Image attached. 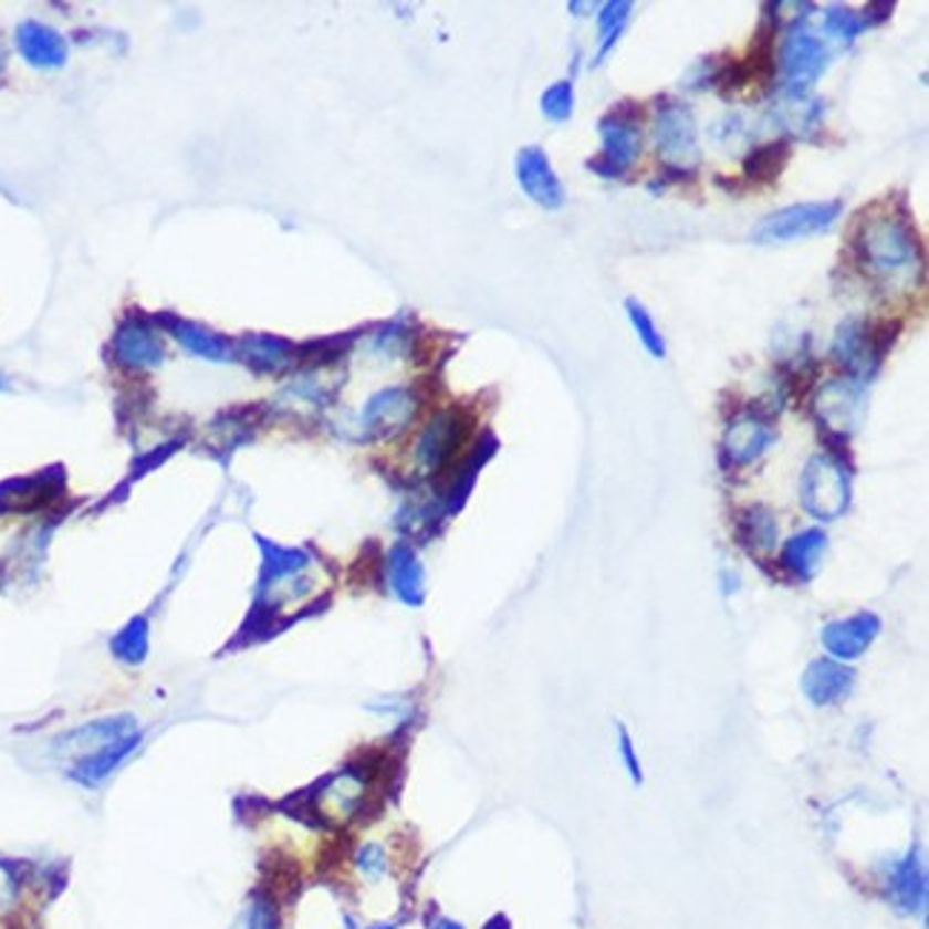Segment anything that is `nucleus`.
<instances>
[{"label":"nucleus","mask_w":929,"mask_h":929,"mask_svg":"<svg viewBox=\"0 0 929 929\" xmlns=\"http://www.w3.org/2000/svg\"><path fill=\"white\" fill-rule=\"evenodd\" d=\"M366 801V775L361 770H344L332 775L321 790L315 792V813L326 824H349L361 813Z\"/></svg>","instance_id":"nucleus-6"},{"label":"nucleus","mask_w":929,"mask_h":929,"mask_svg":"<svg viewBox=\"0 0 929 929\" xmlns=\"http://www.w3.org/2000/svg\"><path fill=\"white\" fill-rule=\"evenodd\" d=\"M640 109L635 104L615 106L609 115L601 121V149L598 158L589 160V169L604 178H618L638 160L640 155Z\"/></svg>","instance_id":"nucleus-3"},{"label":"nucleus","mask_w":929,"mask_h":929,"mask_svg":"<svg viewBox=\"0 0 929 929\" xmlns=\"http://www.w3.org/2000/svg\"><path fill=\"white\" fill-rule=\"evenodd\" d=\"M781 61H784L786 81H790L792 86H806V83H813L815 77L821 75V70H824L826 49L824 43L815 41L813 35H804V32L798 35V32H795V35H790V41L784 43Z\"/></svg>","instance_id":"nucleus-14"},{"label":"nucleus","mask_w":929,"mask_h":929,"mask_svg":"<svg viewBox=\"0 0 929 929\" xmlns=\"http://www.w3.org/2000/svg\"><path fill=\"white\" fill-rule=\"evenodd\" d=\"M824 546L826 537L821 530L801 532V535L786 541L784 552H781V564H784V570H790L792 575H798L801 581L813 578L815 570H818L821 555H824Z\"/></svg>","instance_id":"nucleus-16"},{"label":"nucleus","mask_w":929,"mask_h":929,"mask_svg":"<svg viewBox=\"0 0 929 929\" xmlns=\"http://www.w3.org/2000/svg\"><path fill=\"white\" fill-rule=\"evenodd\" d=\"M247 346H249V352H252V358L269 366L281 364L286 349H290V344H283V341H278V337H252Z\"/></svg>","instance_id":"nucleus-31"},{"label":"nucleus","mask_w":929,"mask_h":929,"mask_svg":"<svg viewBox=\"0 0 929 929\" xmlns=\"http://www.w3.org/2000/svg\"><path fill=\"white\" fill-rule=\"evenodd\" d=\"M790 155L792 149L786 140H772V144L761 146V149H755L750 158L743 160V175L750 180H755V184L775 180L784 173V166L790 164Z\"/></svg>","instance_id":"nucleus-19"},{"label":"nucleus","mask_w":929,"mask_h":929,"mask_svg":"<svg viewBox=\"0 0 929 929\" xmlns=\"http://www.w3.org/2000/svg\"><path fill=\"white\" fill-rule=\"evenodd\" d=\"M738 537L741 544H747L750 550H772L775 546V537H779V523H775V515L764 507H750L743 512L741 521H738Z\"/></svg>","instance_id":"nucleus-20"},{"label":"nucleus","mask_w":929,"mask_h":929,"mask_svg":"<svg viewBox=\"0 0 929 929\" xmlns=\"http://www.w3.org/2000/svg\"><path fill=\"white\" fill-rule=\"evenodd\" d=\"M855 255L875 278L889 283L912 281L918 272V238L907 221L884 215L860 223L855 234Z\"/></svg>","instance_id":"nucleus-1"},{"label":"nucleus","mask_w":929,"mask_h":929,"mask_svg":"<svg viewBox=\"0 0 929 929\" xmlns=\"http://www.w3.org/2000/svg\"><path fill=\"white\" fill-rule=\"evenodd\" d=\"M463 429H467V420L458 413L438 415L418 438V447H415V461H418V467L424 469V472H438V469L452 458L458 443H461Z\"/></svg>","instance_id":"nucleus-9"},{"label":"nucleus","mask_w":929,"mask_h":929,"mask_svg":"<svg viewBox=\"0 0 929 929\" xmlns=\"http://www.w3.org/2000/svg\"><path fill=\"white\" fill-rule=\"evenodd\" d=\"M415 415V398L409 389H384L366 404L364 409V429L369 435H393L404 429Z\"/></svg>","instance_id":"nucleus-12"},{"label":"nucleus","mask_w":929,"mask_h":929,"mask_svg":"<svg viewBox=\"0 0 929 929\" xmlns=\"http://www.w3.org/2000/svg\"><path fill=\"white\" fill-rule=\"evenodd\" d=\"M355 864H358L361 873L369 878V881H380L389 869V858H386V849L380 844H366V847L358 849L355 855Z\"/></svg>","instance_id":"nucleus-28"},{"label":"nucleus","mask_w":929,"mask_h":929,"mask_svg":"<svg viewBox=\"0 0 929 929\" xmlns=\"http://www.w3.org/2000/svg\"><path fill=\"white\" fill-rule=\"evenodd\" d=\"M835 355H838L841 364H849L853 369H867L869 358H873V349H869V341H867V330H860V324L844 326L838 341H835Z\"/></svg>","instance_id":"nucleus-23"},{"label":"nucleus","mask_w":929,"mask_h":929,"mask_svg":"<svg viewBox=\"0 0 929 929\" xmlns=\"http://www.w3.org/2000/svg\"><path fill=\"white\" fill-rule=\"evenodd\" d=\"M180 341L192 352L203 355V358H227V344L223 341L207 335V332L192 330V326H180Z\"/></svg>","instance_id":"nucleus-27"},{"label":"nucleus","mask_w":929,"mask_h":929,"mask_svg":"<svg viewBox=\"0 0 929 929\" xmlns=\"http://www.w3.org/2000/svg\"><path fill=\"white\" fill-rule=\"evenodd\" d=\"M878 629H881V620L869 613H858L847 620L829 624L821 638H824V647L829 649V655H835L841 661H853V658L867 653Z\"/></svg>","instance_id":"nucleus-11"},{"label":"nucleus","mask_w":929,"mask_h":929,"mask_svg":"<svg viewBox=\"0 0 929 929\" xmlns=\"http://www.w3.org/2000/svg\"><path fill=\"white\" fill-rule=\"evenodd\" d=\"M112 653L124 664H132V667L144 664L146 653H149V627H146V620L135 618L124 633H117V638L112 640Z\"/></svg>","instance_id":"nucleus-22"},{"label":"nucleus","mask_w":929,"mask_h":929,"mask_svg":"<svg viewBox=\"0 0 929 929\" xmlns=\"http://www.w3.org/2000/svg\"><path fill=\"white\" fill-rule=\"evenodd\" d=\"M841 200H815V203H798L786 207L781 212L770 215L752 229V238L758 243H790L798 238L826 232L838 221Z\"/></svg>","instance_id":"nucleus-4"},{"label":"nucleus","mask_w":929,"mask_h":929,"mask_svg":"<svg viewBox=\"0 0 929 929\" xmlns=\"http://www.w3.org/2000/svg\"><path fill=\"white\" fill-rule=\"evenodd\" d=\"M860 29H864V23H860L858 18L849 12V9L833 7L829 12H826V32H829L833 38H841V41H853Z\"/></svg>","instance_id":"nucleus-30"},{"label":"nucleus","mask_w":929,"mask_h":929,"mask_svg":"<svg viewBox=\"0 0 929 929\" xmlns=\"http://www.w3.org/2000/svg\"><path fill=\"white\" fill-rule=\"evenodd\" d=\"M117 352H121V358L132 361V364H152V361L160 358L158 341L144 330H126L117 341Z\"/></svg>","instance_id":"nucleus-24"},{"label":"nucleus","mask_w":929,"mask_h":929,"mask_svg":"<svg viewBox=\"0 0 929 929\" xmlns=\"http://www.w3.org/2000/svg\"><path fill=\"white\" fill-rule=\"evenodd\" d=\"M132 735H140L138 723H135L132 716L101 718V721L83 723L77 730L58 738L55 755L61 758V761H66L70 766H75L83 764V761H90V758L101 755V752H106L109 747H115V743L126 741V738Z\"/></svg>","instance_id":"nucleus-5"},{"label":"nucleus","mask_w":929,"mask_h":929,"mask_svg":"<svg viewBox=\"0 0 929 929\" xmlns=\"http://www.w3.org/2000/svg\"><path fill=\"white\" fill-rule=\"evenodd\" d=\"M815 415L829 432L849 435L864 415V389L855 380H829L815 395Z\"/></svg>","instance_id":"nucleus-8"},{"label":"nucleus","mask_w":929,"mask_h":929,"mask_svg":"<svg viewBox=\"0 0 929 929\" xmlns=\"http://www.w3.org/2000/svg\"><path fill=\"white\" fill-rule=\"evenodd\" d=\"M138 743H140V735H132V738H126V741L109 747L106 752H101V755L90 758V761H83V764L70 766V779L77 781V784H83V786L104 784L112 772H115L117 766L124 764L126 758L135 752V747H138Z\"/></svg>","instance_id":"nucleus-17"},{"label":"nucleus","mask_w":929,"mask_h":929,"mask_svg":"<svg viewBox=\"0 0 929 929\" xmlns=\"http://www.w3.org/2000/svg\"><path fill=\"white\" fill-rule=\"evenodd\" d=\"M627 312H629V321H633L635 332H638L640 344L647 346L649 352H653L655 358L661 361L667 358V344H664V335L658 332V326L653 324V317H649V312L640 306L638 301H627Z\"/></svg>","instance_id":"nucleus-25"},{"label":"nucleus","mask_w":929,"mask_h":929,"mask_svg":"<svg viewBox=\"0 0 929 929\" xmlns=\"http://www.w3.org/2000/svg\"><path fill=\"white\" fill-rule=\"evenodd\" d=\"M375 929H393V927H375Z\"/></svg>","instance_id":"nucleus-36"},{"label":"nucleus","mask_w":929,"mask_h":929,"mask_svg":"<svg viewBox=\"0 0 929 929\" xmlns=\"http://www.w3.org/2000/svg\"><path fill=\"white\" fill-rule=\"evenodd\" d=\"M801 503L818 521H835L849 507L847 469L829 455H815L801 476Z\"/></svg>","instance_id":"nucleus-2"},{"label":"nucleus","mask_w":929,"mask_h":929,"mask_svg":"<svg viewBox=\"0 0 929 929\" xmlns=\"http://www.w3.org/2000/svg\"><path fill=\"white\" fill-rule=\"evenodd\" d=\"M772 441H775V432H772L770 424H764L761 418H741L732 424L727 438H723V452L735 467H743V463L761 458Z\"/></svg>","instance_id":"nucleus-15"},{"label":"nucleus","mask_w":929,"mask_h":929,"mask_svg":"<svg viewBox=\"0 0 929 929\" xmlns=\"http://www.w3.org/2000/svg\"><path fill=\"white\" fill-rule=\"evenodd\" d=\"M21 49L23 55L32 63H41V66H52V63L63 61V43L55 32L38 27V23H27L21 29Z\"/></svg>","instance_id":"nucleus-21"},{"label":"nucleus","mask_w":929,"mask_h":929,"mask_svg":"<svg viewBox=\"0 0 929 929\" xmlns=\"http://www.w3.org/2000/svg\"><path fill=\"white\" fill-rule=\"evenodd\" d=\"M243 929H278L275 907H272L267 898H258V901H252L247 918H243Z\"/></svg>","instance_id":"nucleus-33"},{"label":"nucleus","mask_w":929,"mask_h":929,"mask_svg":"<svg viewBox=\"0 0 929 929\" xmlns=\"http://www.w3.org/2000/svg\"><path fill=\"white\" fill-rule=\"evenodd\" d=\"M620 755H624V761H627L629 772H633V781H640V766H638V758H635L633 741H629L627 732H620Z\"/></svg>","instance_id":"nucleus-34"},{"label":"nucleus","mask_w":929,"mask_h":929,"mask_svg":"<svg viewBox=\"0 0 929 929\" xmlns=\"http://www.w3.org/2000/svg\"><path fill=\"white\" fill-rule=\"evenodd\" d=\"M655 138H658V149L667 158V164L683 169L687 164H696L698 160L696 121H692L687 106H661L658 121H655Z\"/></svg>","instance_id":"nucleus-7"},{"label":"nucleus","mask_w":929,"mask_h":929,"mask_svg":"<svg viewBox=\"0 0 929 929\" xmlns=\"http://www.w3.org/2000/svg\"><path fill=\"white\" fill-rule=\"evenodd\" d=\"M804 692L815 707H829L849 696L855 683L853 669H847L838 661H815L804 672Z\"/></svg>","instance_id":"nucleus-13"},{"label":"nucleus","mask_w":929,"mask_h":929,"mask_svg":"<svg viewBox=\"0 0 929 929\" xmlns=\"http://www.w3.org/2000/svg\"><path fill=\"white\" fill-rule=\"evenodd\" d=\"M389 581L393 589L407 601V604H420L424 598V566L407 546H395L389 555Z\"/></svg>","instance_id":"nucleus-18"},{"label":"nucleus","mask_w":929,"mask_h":929,"mask_svg":"<svg viewBox=\"0 0 929 929\" xmlns=\"http://www.w3.org/2000/svg\"><path fill=\"white\" fill-rule=\"evenodd\" d=\"M629 12H633L629 3H606V7L601 9L598 29H601V38H604V43H601V55H606V52L613 49V43L618 41V35L624 32V27H627V21H629Z\"/></svg>","instance_id":"nucleus-26"},{"label":"nucleus","mask_w":929,"mask_h":929,"mask_svg":"<svg viewBox=\"0 0 929 929\" xmlns=\"http://www.w3.org/2000/svg\"><path fill=\"white\" fill-rule=\"evenodd\" d=\"M435 929H461V927H458V923H452V921H441Z\"/></svg>","instance_id":"nucleus-35"},{"label":"nucleus","mask_w":929,"mask_h":929,"mask_svg":"<svg viewBox=\"0 0 929 929\" xmlns=\"http://www.w3.org/2000/svg\"><path fill=\"white\" fill-rule=\"evenodd\" d=\"M18 895H21V881L9 864L0 860V916H7L9 909L18 904Z\"/></svg>","instance_id":"nucleus-32"},{"label":"nucleus","mask_w":929,"mask_h":929,"mask_svg":"<svg viewBox=\"0 0 929 929\" xmlns=\"http://www.w3.org/2000/svg\"><path fill=\"white\" fill-rule=\"evenodd\" d=\"M518 180H521L523 192L541 207L557 209L564 203V186H561L555 169L537 146L521 149V155H518Z\"/></svg>","instance_id":"nucleus-10"},{"label":"nucleus","mask_w":929,"mask_h":929,"mask_svg":"<svg viewBox=\"0 0 929 929\" xmlns=\"http://www.w3.org/2000/svg\"><path fill=\"white\" fill-rule=\"evenodd\" d=\"M572 104H575L572 83H555L544 95V115L552 121H566L572 115Z\"/></svg>","instance_id":"nucleus-29"}]
</instances>
